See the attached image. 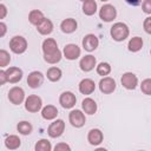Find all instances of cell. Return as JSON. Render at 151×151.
I'll return each mask as SVG.
<instances>
[{"instance_id":"8","label":"cell","mask_w":151,"mask_h":151,"mask_svg":"<svg viewBox=\"0 0 151 151\" xmlns=\"http://www.w3.org/2000/svg\"><path fill=\"white\" fill-rule=\"evenodd\" d=\"M68 120H70V123H71L72 126H74V127H81V126H84V124L86 122V118H85V114L80 110H73V111L70 112Z\"/></svg>"},{"instance_id":"19","label":"cell","mask_w":151,"mask_h":151,"mask_svg":"<svg viewBox=\"0 0 151 151\" xmlns=\"http://www.w3.org/2000/svg\"><path fill=\"white\" fill-rule=\"evenodd\" d=\"M37 29H38V32H39L40 34L47 35V34L52 33V31H53V24H52V21H51L50 19L44 18V19L37 25Z\"/></svg>"},{"instance_id":"31","label":"cell","mask_w":151,"mask_h":151,"mask_svg":"<svg viewBox=\"0 0 151 151\" xmlns=\"http://www.w3.org/2000/svg\"><path fill=\"white\" fill-rule=\"evenodd\" d=\"M11 61V55L6 50H0V67L8 66Z\"/></svg>"},{"instance_id":"2","label":"cell","mask_w":151,"mask_h":151,"mask_svg":"<svg viewBox=\"0 0 151 151\" xmlns=\"http://www.w3.org/2000/svg\"><path fill=\"white\" fill-rule=\"evenodd\" d=\"M111 37L113 38V40L116 41H124L127 37H129V27L124 22H116L113 24V26L111 27Z\"/></svg>"},{"instance_id":"7","label":"cell","mask_w":151,"mask_h":151,"mask_svg":"<svg viewBox=\"0 0 151 151\" xmlns=\"http://www.w3.org/2000/svg\"><path fill=\"white\" fill-rule=\"evenodd\" d=\"M8 99L12 104L14 105H20L24 100H25V92L21 87H18V86H14L9 90L8 92Z\"/></svg>"},{"instance_id":"10","label":"cell","mask_w":151,"mask_h":151,"mask_svg":"<svg viewBox=\"0 0 151 151\" xmlns=\"http://www.w3.org/2000/svg\"><path fill=\"white\" fill-rule=\"evenodd\" d=\"M116 81H114V79L113 78H111V77H104V78H101L100 79V81H99V90L103 92V93H105V94H110V93H112L114 90H116Z\"/></svg>"},{"instance_id":"13","label":"cell","mask_w":151,"mask_h":151,"mask_svg":"<svg viewBox=\"0 0 151 151\" xmlns=\"http://www.w3.org/2000/svg\"><path fill=\"white\" fill-rule=\"evenodd\" d=\"M64 57L68 60H76L80 57V48L76 44H68L64 47Z\"/></svg>"},{"instance_id":"14","label":"cell","mask_w":151,"mask_h":151,"mask_svg":"<svg viewBox=\"0 0 151 151\" xmlns=\"http://www.w3.org/2000/svg\"><path fill=\"white\" fill-rule=\"evenodd\" d=\"M98 45H99V40L94 34H87L83 39V47L88 52L94 51L98 47Z\"/></svg>"},{"instance_id":"34","label":"cell","mask_w":151,"mask_h":151,"mask_svg":"<svg viewBox=\"0 0 151 151\" xmlns=\"http://www.w3.org/2000/svg\"><path fill=\"white\" fill-rule=\"evenodd\" d=\"M142 7L146 14H151V0H144L142 4Z\"/></svg>"},{"instance_id":"37","label":"cell","mask_w":151,"mask_h":151,"mask_svg":"<svg viewBox=\"0 0 151 151\" xmlns=\"http://www.w3.org/2000/svg\"><path fill=\"white\" fill-rule=\"evenodd\" d=\"M7 15V8L4 4H0V19H4Z\"/></svg>"},{"instance_id":"4","label":"cell","mask_w":151,"mask_h":151,"mask_svg":"<svg viewBox=\"0 0 151 151\" xmlns=\"http://www.w3.org/2000/svg\"><path fill=\"white\" fill-rule=\"evenodd\" d=\"M117 17V9L113 5H110V4H106V5H103L100 11H99V18L105 21V22H110V21H113V19H116Z\"/></svg>"},{"instance_id":"27","label":"cell","mask_w":151,"mask_h":151,"mask_svg":"<svg viewBox=\"0 0 151 151\" xmlns=\"http://www.w3.org/2000/svg\"><path fill=\"white\" fill-rule=\"evenodd\" d=\"M61 70L59 68V67H50L48 70H47V73H46V76H47V78H48V80H51V81H58L60 78H61Z\"/></svg>"},{"instance_id":"30","label":"cell","mask_w":151,"mask_h":151,"mask_svg":"<svg viewBox=\"0 0 151 151\" xmlns=\"http://www.w3.org/2000/svg\"><path fill=\"white\" fill-rule=\"evenodd\" d=\"M110 72H111V66H110L109 63H100V64L97 66V73H98L99 76L105 77V76H107Z\"/></svg>"},{"instance_id":"9","label":"cell","mask_w":151,"mask_h":151,"mask_svg":"<svg viewBox=\"0 0 151 151\" xmlns=\"http://www.w3.org/2000/svg\"><path fill=\"white\" fill-rule=\"evenodd\" d=\"M122 85L127 90H134L138 85V78L132 72H126L122 76Z\"/></svg>"},{"instance_id":"15","label":"cell","mask_w":151,"mask_h":151,"mask_svg":"<svg viewBox=\"0 0 151 151\" xmlns=\"http://www.w3.org/2000/svg\"><path fill=\"white\" fill-rule=\"evenodd\" d=\"M96 64H97L96 58H94L93 55L88 54V55H85V57L81 58V60H80V63H79V66H80L81 71H84V72H90V71H92V70L94 68Z\"/></svg>"},{"instance_id":"17","label":"cell","mask_w":151,"mask_h":151,"mask_svg":"<svg viewBox=\"0 0 151 151\" xmlns=\"http://www.w3.org/2000/svg\"><path fill=\"white\" fill-rule=\"evenodd\" d=\"M94 90H96V84L90 78H85L79 83V91L83 94H86V96L91 94V93H93Z\"/></svg>"},{"instance_id":"24","label":"cell","mask_w":151,"mask_h":151,"mask_svg":"<svg viewBox=\"0 0 151 151\" xmlns=\"http://www.w3.org/2000/svg\"><path fill=\"white\" fill-rule=\"evenodd\" d=\"M83 12L86 15H93L97 12V2L94 0L83 1Z\"/></svg>"},{"instance_id":"36","label":"cell","mask_w":151,"mask_h":151,"mask_svg":"<svg viewBox=\"0 0 151 151\" xmlns=\"http://www.w3.org/2000/svg\"><path fill=\"white\" fill-rule=\"evenodd\" d=\"M5 83H7V76H6V71L0 70V86L4 85Z\"/></svg>"},{"instance_id":"33","label":"cell","mask_w":151,"mask_h":151,"mask_svg":"<svg viewBox=\"0 0 151 151\" xmlns=\"http://www.w3.org/2000/svg\"><path fill=\"white\" fill-rule=\"evenodd\" d=\"M54 150L55 151H70L71 150V146L67 145L66 143H59L54 146Z\"/></svg>"},{"instance_id":"20","label":"cell","mask_w":151,"mask_h":151,"mask_svg":"<svg viewBox=\"0 0 151 151\" xmlns=\"http://www.w3.org/2000/svg\"><path fill=\"white\" fill-rule=\"evenodd\" d=\"M77 27H78V24L73 18H67V19L63 20L61 24H60L61 31L64 33H67V34L68 33H73L77 29Z\"/></svg>"},{"instance_id":"38","label":"cell","mask_w":151,"mask_h":151,"mask_svg":"<svg viewBox=\"0 0 151 151\" xmlns=\"http://www.w3.org/2000/svg\"><path fill=\"white\" fill-rule=\"evenodd\" d=\"M7 32V26L5 22H1L0 21V38H2Z\"/></svg>"},{"instance_id":"22","label":"cell","mask_w":151,"mask_h":151,"mask_svg":"<svg viewBox=\"0 0 151 151\" xmlns=\"http://www.w3.org/2000/svg\"><path fill=\"white\" fill-rule=\"evenodd\" d=\"M57 116H58V110L53 105H47L41 110V117L46 120H52L57 118Z\"/></svg>"},{"instance_id":"18","label":"cell","mask_w":151,"mask_h":151,"mask_svg":"<svg viewBox=\"0 0 151 151\" xmlns=\"http://www.w3.org/2000/svg\"><path fill=\"white\" fill-rule=\"evenodd\" d=\"M104 139V134L99 129H92L90 130L88 134H87V140L91 145H99Z\"/></svg>"},{"instance_id":"39","label":"cell","mask_w":151,"mask_h":151,"mask_svg":"<svg viewBox=\"0 0 151 151\" xmlns=\"http://www.w3.org/2000/svg\"><path fill=\"white\" fill-rule=\"evenodd\" d=\"M125 1L131 6H138L142 4V0H125Z\"/></svg>"},{"instance_id":"3","label":"cell","mask_w":151,"mask_h":151,"mask_svg":"<svg viewBox=\"0 0 151 151\" xmlns=\"http://www.w3.org/2000/svg\"><path fill=\"white\" fill-rule=\"evenodd\" d=\"M9 48L13 53L21 54L27 50V40L21 35L13 37L9 41Z\"/></svg>"},{"instance_id":"41","label":"cell","mask_w":151,"mask_h":151,"mask_svg":"<svg viewBox=\"0 0 151 151\" xmlns=\"http://www.w3.org/2000/svg\"><path fill=\"white\" fill-rule=\"evenodd\" d=\"M80 1H85V0H80Z\"/></svg>"},{"instance_id":"26","label":"cell","mask_w":151,"mask_h":151,"mask_svg":"<svg viewBox=\"0 0 151 151\" xmlns=\"http://www.w3.org/2000/svg\"><path fill=\"white\" fill-rule=\"evenodd\" d=\"M44 18H45V17H44V13H42L41 11H39V9H33V11H31L29 14H28V20H29V22H31L32 25H34V26H37Z\"/></svg>"},{"instance_id":"28","label":"cell","mask_w":151,"mask_h":151,"mask_svg":"<svg viewBox=\"0 0 151 151\" xmlns=\"http://www.w3.org/2000/svg\"><path fill=\"white\" fill-rule=\"evenodd\" d=\"M17 130H18L19 133L27 136V134H29V133L32 132L33 127H32V124H31L29 122L24 120V122H20V123L17 125Z\"/></svg>"},{"instance_id":"21","label":"cell","mask_w":151,"mask_h":151,"mask_svg":"<svg viewBox=\"0 0 151 151\" xmlns=\"http://www.w3.org/2000/svg\"><path fill=\"white\" fill-rule=\"evenodd\" d=\"M81 107H83L84 112L87 114H94L97 112V109H98L97 103L92 98H85L81 103Z\"/></svg>"},{"instance_id":"25","label":"cell","mask_w":151,"mask_h":151,"mask_svg":"<svg viewBox=\"0 0 151 151\" xmlns=\"http://www.w3.org/2000/svg\"><path fill=\"white\" fill-rule=\"evenodd\" d=\"M143 47V39L140 37H133L130 39L129 44H127V48L131 52H138L140 51Z\"/></svg>"},{"instance_id":"29","label":"cell","mask_w":151,"mask_h":151,"mask_svg":"<svg viewBox=\"0 0 151 151\" xmlns=\"http://www.w3.org/2000/svg\"><path fill=\"white\" fill-rule=\"evenodd\" d=\"M34 149H35V151H51L52 145L47 139H40L37 142Z\"/></svg>"},{"instance_id":"11","label":"cell","mask_w":151,"mask_h":151,"mask_svg":"<svg viewBox=\"0 0 151 151\" xmlns=\"http://www.w3.org/2000/svg\"><path fill=\"white\" fill-rule=\"evenodd\" d=\"M59 103L64 109H72L77 103V98L72 92L66 91V92H63L60 94Z\"/></svg>"},{"instance_id":"16","label":"cell","mask_w":151,"mask_h":151,"mask_svg":"<svg viewBox=\"0 0 151 151\" xmlns=\"http://www.w3.org/2000/svg\"><path fill=\"white\" fill-rule=\"evenodd\" d=\"M6 76H7V81L15 84L21 80L22 78V70L19 67H8L6 70Z\"/></svg>"},{"instance_id":"23","label":"cell","mask_w":151,"mask_h":151,"mask_svg":"<svg viewBox=\"0 0 151 151\" xmlns=\"http://www.w3.org/2000/svg\"><path fill=\"white\" fill-rule=\"evenodd\" d=\"M20 144H21V140L15 134H11V136L6 137V139H5V146L8 150H15L20 146Z\"/></svg>"},{"instance_id":"35","label":"cell","mask_w":151,"mask_h":151,"mask_svg":"<svg viewBox=\"0 0 151 151\" xmlns=\"http://www.w3.org/2000/svg\"><path fill=\"white\" fill-rule=\"evenodd\" d=\"M144 29H145V32L147 34L151 33V18L150 17H147L145 19V21H144Z\"/></svg>"},{"instance_id":"40","label":"cell","mask_w":151,"mask_h":151,"mask_svg":"<svg viewBox=\"0 0 151 151\" xmlns=\"http://www.w3.org/2000/svg\"><path fill=\"white\" fill-rule=\"evenodd\" d=\"M100 1H103V2H104V1H107V0H100Z\"/></svg>"},{"instance_id":"5","label":"cell","mask_w":151,"mask_h":151,"mask_svg":"<svg viewBox=\"0 0 151 151\" xmlns=\"http://www.w3.org/2000/svg\"><path fill=\"white\" fill-rule=\"evenodd\" d=\"M42 107V100L40 97L35 96V94H32V96H28L26 99H25V109L28 111V112H38L40 111Z\"/></svg>"},{"instance_id":"32","label":"cell","mask_w":151,"mask_h":151,"mask_svg":"<svg viewBox=\"0 0 151 151\" xmlns=\"http://www.w3.org/2000/svg\"><path fill=\"white\" fill-rule=\"evenodd\" d=\"M140 88H142V92L146 96H150L151 94V79H145L142 81V85H140Z\"/></svg>"},{"instance_id":"12","label":"cell","mask_w":151,"mask_h":151,"mask_svg":"<svg viewBox=\"0 0 151 151\" xmlns=\"http://www.w3.org/2000/svg\"><path fill=\"white\" fill-rule=\"evenodd\" d=\"M42 83H44V76H42V73L39 72V71H33V72H31V73L28 74V77H27V84H28V86L32 87V88H38V87H40V86L42 85Z\"/></svg>"},{"instance_id":"6","label":"cell","mask_w":151,"mask_h":151,"mask_svg":"<svg viewBox=\"0 0 151 151\" xmlns=\"http://www.w3.org/2000/svg\"><path fill=\"white\" fill-rule=\"evenodd\" d=\"M65 131V123L63 119H57L53 123L50 124L47 129V133L51 138H58L60 137Z\"/></svg>"},{"instance_id":"1","label":"cell","mask_w":151,"mask_h":151,"mask_svg":"<svg viewBox=\"0 0 151 151\" xmlns=\"http://www.w3.org/2000/svg\"><path fill=\"white\" fill-rule=\"evenodd\" d=\"M42 52H44V59L48 64H57L61 59V52L58 48L57 41L52 38H47L44 40Z\"/></svg>"}]
</instances>
